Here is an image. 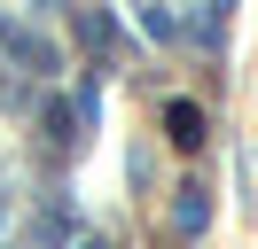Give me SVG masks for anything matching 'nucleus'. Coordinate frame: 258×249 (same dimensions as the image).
Listing matches in <instances>:
<instances>
[{
	"label": "nucleus",
	"instance_id": "obj_1",
	"mask_svg": "<svg viewBox=\"0 0 258 249\" xmlns=\"http://www.w3.org/2000/svg\"><path fill=\"white\" fill-rule=\"evenodd\" d=\"M164 125H172V140H180V148H196V140H204V133H196V125H204V117H196L188 101H180V109H164Z\"/></svg>",
	"mask_w": 258,
	"mask_h": 249
}]
</instances>
